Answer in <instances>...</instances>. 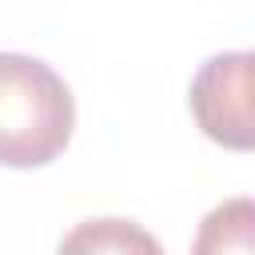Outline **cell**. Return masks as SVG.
<instances>
[{"label": "cell", "mask_w": 255, "mask_h": 255, "mask_svg": "<svg viewBox=\"0 0 255 255\" xmlns=\"http://www.w3.org/2000/svg\"><path fill=\"white\" fill-rule=\"evenodd\" d=\"M56 255H163V247L147 227L120 215H104L76 223Z\"/></svg>", "instance_id": "cell-3"}, {"label": "cell", "mask_w": 255, "mask_h": 255, "mask_svg": "<svg viewBox=\"0 0 255 255\" xmlns=\"http://www.w3.org/2000/svg\"><path fill=\"white\" fill-rule=\"evenodd\" d=\"M191 255H255V199H223L195 231Z\"/></svg>", "instance_id": "cell-4"}, {"label": "cell", "mask_w": 255, "mask_h": 255, "mask_svg": "<svg viewBox=\"0 0 255 255\" xmlns=\"http://www.w3.org/2000/svg\"><path fill=\"white\" fill-rule=\"evenodd\" d=\"M199 131L231 151H255V52H219L191 80Z\"/></svg>", "instance_id": "cell-2"}, {"label": "cell", "mask_w": 255, "mask_h": 255, "mask_svg": "<svg viewBox=\"0 0 255 255\" xmlns=\"http://www.w3.org/2000/svg\"><path fill=\"white\" fill-rule=\"evenodd\" d=\"M76 124V104L64 76L24 52H0V163H52Z\"/></svg>", "instance_id": "cell-1"}]
</instances>
